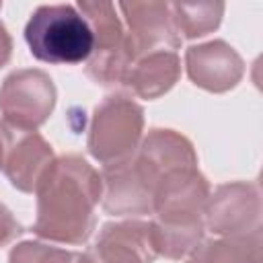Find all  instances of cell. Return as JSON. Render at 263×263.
<instances>
[{"label":"cell","instance_id":"cell-1","mask_svg":"<svg viewBox=\"0 0 263 263\" xmlns=\"http://www.w3.org/2000/svg\"><path fill=\"white\" fill-rule=\"evenodd\" d=\"M99 175L78 156H66L47 166L37 185L35 232L49 240L84 242L95 226L92 210L101 197Z\"/></svg>","mask_w":263,"mask_h":263},{"label":"cell","instance_id":"cell-2","mask_svg":"<svg viewBox=\"0 0 263 263\" xmlns=\"http://www.w3.org/2000/svg\"><path fill=\"white\" fill-rule=\"evenodd\" d=\"M25 41L31 53L47 64L86 62L95 47L88 18L72 4L39 6L25 27Z\"/></svg>","mask_w":263,"mask_h":263},{"label":"cell","instance_id":"cell-3","mask_svg":"<svg viewBox=\"0 0 263 263\" xmlns=\"http://www.w3.org/2000/svg\"><path fill=\"white\" fill-rule=\"evenodd\" d=\"M80 12L88 18L95 35V47L88 58V74L103 84L123 82L138 53L129 35L123 33L115 6L105 2H80Z\"/></svg>","mask_w":263,"mask_h":263},{"label":"cell","instance_id":"cell-4","mask_svg":"<svg viewBox=\"0 0 263 263\" xmlns=\"http://www.w3.org/2000/svg\"><path fill=\"white\" fill-rule=\"evenodd\" d=\"M142 132V109L123 99L109 97L95 111L88 148L105 166L132 156Z\"/></svg>","mask_w":263,"mask_h":263},{"label":"cell","instance_id":"cell-5","mask_svg":"<svg viewBox=\"0 0 263 263\" xmlns=\"http://www.w3.org/2000/svg\"><path fill=\"white\" fill-rule=\"evenodd\" d=\"M55 90L51 80L39 70H21L4 80L0 109L8 125L35 132L53 109Z\"/></svg>","mask_w":263,"mask_h":263},{"label":"cell","instance_id":"cell-6","mask_svg":"<svg viewBox=\"0 0 263 263\" xmlns=\"http://www.w3.org/2000/svg\"><path fill=\"white\" fill-rule=\"evenodd\" d=\"M156 249L150 224H107L97 242L78 257V263H152Z\"/></svg>","mask_w":263,"mask_h":263},{"label":"cell","instance_id":"cell-7","mask_svg":"<svg viewBox=\"0 0 263 263\" xmlns=\"http://www.w3.org/2000/svg\"><path fill=\"white\" fill-rule=\"evenodd\" d=\"M4 127V171L21 191H35L39 179L51 164V148L35 132H25L2 121Z\"/></svg>","mask_w":263,"mask_h":263},{"label":"cell","instance_id":"cell-8","mask_svg":"<svg viewBox=\"0 0 263 263\" xmlns=\"http://www.w3.org/2000/svg\"><path fill=\"white\" fill-rule=\"evenodd\" d=\"M129 23V39L136 49H164L166 45H179L177 29L173 23L171 6L160 2H136V4H121L119 6Z\"/></svg>","mask_w":263,"mask_h":263},{"label":"cell","instance_id":"cell-9","mask_svg":"<svg viewBox=\"0 0 263 263\" xmlns=\"http://www.w3.org/2000/svg\"><path fill=\"white\" fill-rule=\"evenodd\" d=\"M208 214V224L220 234L247 236L249 220L259 224V195L255 187L224 185L216 191ZM253 234V232H251Z\"/></svg>","mask_w":263,"mask_h":263},{"label":"cell","instance_id":"cell-10","mask_svg":"<svg viewBox=\"0 0 263 263\" xmlns=\"http://www.w3.org/2000/svg\"><path fill=\"white\" fill-rule=\"evenodd\" d=\"M187 70L195 84L208 90H226L242 74V62L224 41H212L187 51Z\"/></svg>","mask_w":263,"mask_h":263},{"label":"cell","instance_id":"cell-11","mask_svg":"<svg viewBox=\"0 0 263 263\" xmlns=\"http://www.w3.org/2000/svg\"><path fill=\"white\" fill-rule=\"evenodd\" d=\"M179 76V60L168 49L150 51L146 58L134 62L123 82H127L138 95L152 99L168 90Z\"/></svg>","mask_w":263,"mask_h":263},{"label":"cell","instance_id":"cell-12","mask_svg":"<svg viewBox=\"0 0 263 263\" xmlns=\"http://www.w3.org/2000/svg\"><path fill=\"white\" fill-rule=\"evenodd\" d=\"M189 263H261L259 232L210 240L193 251Z\"/></svg>","mask_w":263,"mask_h":263},{"label":"cell","instance_id":"cell-13","mask_svg":"<svg viewBox=\"0 0 263 263\" xmlns=\"http://www.w3.org/2000/svg\"><path fill=\"white\" fill-rule=\"evenodd\" d=\"M175 29L181 31L185 37H199L212 31L220 23L222 4H173L171 6Z\"/></svg>","mask_w":263,"mask_h":263},{"label":"cell","instance_id":"cell-14","mask_svg":"<svg viewBox=\"0 0 263 263\" xmlns=\"http://www.w3.org/2000/svg\"><path fill=\"white\" fill-rule=\"evenodd\" d=\"M80 255L45 247L39 242H23L12 249L10 263H76Z\"/></svg>","mask_w":263,"mask_h":263},{"label":"cell","instance_id":"cell-15","mask_svg":"<svg viewBox=\"0 0 263 263\" xmlns=\"http://www.w3.org/2000/svg\"><path fill=\"white\" fill-rule=\"evenodd\" d=\"M16 234H21L18 222H14V218L10 216V212L4 205H0V245L8 242Z\"/></svg>","mask_w":263,"mask_h":263},{"label":"cell","instance_id":"cell-16","mask_svg":"<svg viewBox=\"0 0 263 263\" xmlns=\"http://www.w3.org/2000/svg\"><path fill=\"white\" fill-rule=\"evenodd\" d=\"M8 55H10V39L6 35V29L0 23V66L8 60Z\"/></svg>","mask_w":263,"mask_h":263},{"label":"cell","instance_id":"cell-17","mask_svg":"<svg viewBox=\"0 0 263 263\" xmlns=\"http://www.w3.org/2000/svg\"><path fill=\"white\" fill-rule=\"evenodd\" d=\"M4 150H6V140H4V127L0 123V166L4 164Z\"/></svg>","mask_w":263,"mask_h":263}]
</instances>
